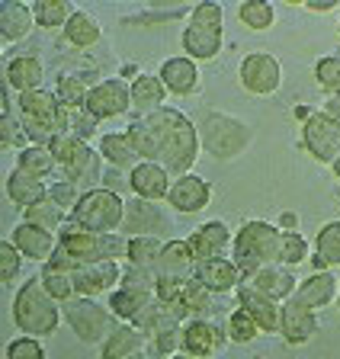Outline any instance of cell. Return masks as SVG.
Wrapping results in <instances>:
<instances>
[{
	"label": "cell",
	"mask_w": 340,
	"mask_h": 359,
	"mask_svg": "<svg viewBox=\"0 0 340 359\" xmlns=\"http://www.w3.org/2000/svg\"><path fill=\"white\" fill-rule=\"evenodd\" d=\"M71 222L81 224L83 231L116 234V228H122V222H125V202L116 189H87L77 202V209L71 212Z\"/></svg>",
	"instance_id": "5"
},
{
	"label": "cell",
	"mask_w": 340,
	"mask_h": 359,
	"mask_svg": "<svg viewBox=\"0 0 340 359\" xmlns=\"http://www.w3.org/2000/svg\"><path fill=\"white\" fill-rule=\"evenodd\" d=\"M161 83L177 97H186L199 87V71L193 58H167L161 65Z\"/></svg>",
	"instance_id": "26"
},
{
	"label": "cell",
	"mask_w": 340,
	"mask_h": 359,
	"mask_svg": "<svg viewBox=\"0 0 340 359\" xmlns=\"http://www.w3.org/2000/svg\"><path fill=\"white\" fill-rule=\"evenodd\" d=\"M20 116H23L26 132H46V135H64L71 132V109L61 106V100L48 90H29L20 93Z\"/></svg>",
	"instance_id": "7"
},
{
	"label": "cell",
	"mask_w": 340,
	"mask_h": 359,
	"mask_svg": "<svg viewBox=\"0 0 340 359\" xmlns=\"http://www.w3.org/2000/svg\"><path fill=\"white\" fill-rule=\"evenodd\" d=\"M241 83L244 90L257 93V97H270L276 93L283 83V71H280V61L273 58L266 52H250L247 58L241 61Z\"/></svg>",
	"instance_id": "13"
},
{
	"label": "cell",
	"mask_w": 340,
	"mask_h": 359,
	"mask_svg": "<svg viewBox=\"0 0 340 359\" xmlns=\"http://www.w3.org/2000/svg\"><path fill=\"white\" fill-rule=\"evenodd\" d=\"M74 289L81 299H93L100 292H113L116 283H122V266L119 260H103V263H81L71 273Z\"/></svg>",
	"instance_id": "14"
},
{
	"label": "cell",
	"mask_w": 340,
	"mask_h": 359,
	"mask_svg": "<svg viewBox=\"0 0 340 359\" xmlns=\"http://www.w3.org/2000/svg\"><path fill=\"white\" fill-rule=\"evenodd\" d=\"M164 254V244H161L154 234H142V238H129V266H142V269H154Z\"/></svg>",
	"instance_id": "38"
},
{
	"label": "cell",
	"mask_w": 340,
	"mask_h": 359,
	"mask_svg": "<svg viewBox=\"0 0 340 359\" xmlns=\"http://www.w3.org/2000/svg\"><path fill=\"white\" fill-rule=\"evenodd\" d=\"M183 308H186L189 314H205L212 308V292L205 289L196 276L189 279L186 289H183Z\"/></svg>",
	"instance_id": "49"
},
{
	"label": "cell",
	"mask_w": 340,
	"mask_h": 359,
	"mask_svg": "<svg viewBox=\"0 0 340 359\" xmlns=\"http://www.w3.org/2000/svg\"><path fill=\"white\" fill-rule=\"evenodd\" d=\"M331 170H334V177L340 180V157H337V161H334V167H331Z\"/></svg>",
	"instance_id": "59"
},
{
	"label": "cell",
	"mask_w": 340,
	"mask_h": 359,
	"mask_svg": "<svg viewBox=\"0 0 340 359\" xmlns=\"http://www.w3.org/2000/svg\"><path fill=\"white\" fill-rule=\"evenodd\" d=\"M318 87L325 90L327 97H340V55H327L315 65Z\"/></svg>",
	"instance_id": "45"
},
{
	"label": "cell",
	"mask_w": 340,
	"mask_h": 359,
	"mask_svg": "<svg viewBox=\"0 0 340 359\" xmlns=\"http://www.w3.org/2000/svg\"><path fill=\"white\" fill-rule=\"evenodd\" d=\"M32 22V7L20 4V0H7V4H0V39L4 42H20V39L29 36Z\"/></svg>",
	"instance_id": "27"
},
{
	"label": "cell",
	"mask_w": 340,
	"mask_h": 359,
	"mask_svg": "<svg viewBox=\"0 0 340 359\" xmlns=\"http://www.w3.org/2000/svg\"><path fill=\"white\" fill-rule=\"evenodd\" d=\"M302 260H308V241L299 231H283V247H280V263L283 266H299Z\"/></svg>",
	"instance_id": "47"
},
{
	"label": "cell",
	"mask_w": 340,
	"mask_h": 359,
	"mask_svg": "<svg viewBox=\"0 0 340 359\" xmlns=\"http://www.w3.org/2000/svg\"><path fill=\"white\" fill-rule=\"evenodd\" d=\"M205 359H212V356H205Z\"/></svg>",
	"instance_id": "62"
},
{
	"label": "cell",
	"mask_w": 340,
	"mask_h": 359,
	"mask_svg": "<svg viewBox=\"0 0 340 359\" xmlns=\"http://www.w3.org/2000/svg\"><path fill=\"white\" fill-rule=\"evenodd\" d=\"M129 142L132 148H135V154L142 157V161H158V142H154V132L148 128V122H132L129 126Z\"/></svg>",
	"instance_id": "44"
},
{
	"label": "cell",
	"mask_w": 340,
	"mask_h": 359,
	"mask_svg": "<svg viewBox=\"0 0 340 359\" xmlns=\"http://www.w3.org/2000/svg\"><path fill=\"white\" fill-rule=\"evenodd\" d=\"M42 285H46V292L52 295L58 305H64V302L77 299V289H74V279L68 276V273H58V269H42Z\"/></svg>",
	"instance_id": "43"
},
{
	"label": "cell",
	"mask_w": 340,
	"mask_h": 359,
	"mask_svg": "<svg viewBox=\"0 0 340 359\" xmlns=\"http://www.w3.org/2000/svg\"><path fill=\"white\" fill-rule=\"evenodd\" d=\"M193 276H196L209 292H219V295H225V292H235L238 289V283H241V269L235 266V260H225V257H219V260L196 263V273H193Z\"/></svg>",
	"instance_id": "24"
},
{
	"label": "cell",
	"mask_w": 340,
	"mask_h": 359,
	"mask_svg": "<svg viewBox=\"0 0 340 359\" xmlns=\"http://www.w3.org/2000/svg\"><path fill=\"white\" fill-rule=\"evenodd\" d=\"M315 273H327V269L340 266V222H327L315 238Z\"/></svg>",
	"instance_id": "30"
},
{
	"label": "cell",
	"mask_w": 340,
	"mask_h": 359,
	"mask_svg": "<svg viewBox=\"0 0 340 359\" xmlns=\"http://www.w3.org/2000/svg\"><path fill=\"white\" fill-rule=\"evenodd\" d=\"M231 244H235V238H231L225 222H205L203 228H196L193 238H189V247H193V254H196V263L219 260V257H225V250Z\"/></svg>",
	"instance_id": "19"
},
{
	"label": "cell",
	"mask_w": 340,
	"mask_h": 359,
	"mask_svg": "<svg viewBox=\"0 0 340 359\" xmlns=\"http://www.w3.org/2000/svg\"><path fill=\"white\" fill-rule=\"evenodd\" d=\"M222 330L219 324H209L203 321V318H196V321H189L186 327H183V353L193 359H205L212 356V353L222 346Z\"/></svg>",
	"instance_id": "23"
},
{
	"label": "cell",
	"mask_w": 340,
	"mask_h": 359,
	"mask_svg": "<svg viewBox=\"0 0 340 359\" xmlns=\"http://www.w3.org/2000/svg\"><path fill=\"white\" fill-rule=\"evenodd\" d=\"M228 334H231V340H235V344H250V340H257L264 330L257 327V321H254L244 308H235V311H231V318H228Z\"/></svg>",
	"instance_id": "46"
},
{
	"label": "cell",
	"mask_w": 340,
	"mask_h": 359,
	"mask_svg": "<svg viewBox=\"0 0 340 359\" xmlns=\"http://www.w3.org/2000/svg\"><path fill=\"white\" fill-rule=\"evenodd\" d=\"M87 83L81 81V77H71V74H61L58 77V83H55V97L61 100V106L64 109H71V112H77V109H83L87 106Z\"/></svg>",
	"instance_id": "41"
},
{
	"label": "cell",
	"mask_w": 340,
	"mask_h": 359,
	"mask_svg": "<svg viewBox=\"0 0 340 359\" xmlns=\"http://www.w3.org/2000/svg\"><path fill=\"white\" fill-rule=\"evenodd\" d=\"M4 356L7 359H46V346L39 344V337H16V340L7 344Z\"/></svg>",
	"instance_id": "52"
},
{
	"label": "cell",
	"mask_w": 340,
	"mask_h": 359,
	"mask_svg": "<svg viewBox=\"0 0 340 359\" xmlns=\"http://www.w3.org/2000/svg\"><path fill=\"white\" fill-rule=\"evenodd\" d=\"M305 7L315 10V13H331V10H337V4H334V0H321V4H318V0H308Z\"/></svg>",
	"instance_id": "57"
},
{
	"label": "cell",
	"mask_w": 340,
	"mask_h": 359,
	"mask_svg": "<svg viewBox=\"0 0 340 359\" xmlns=\"http://www.w3.org/2000/svg\"><path fill=\"white\" fill-rule=\"evenodd\" d=\"M48 151L55 154V161L61 164V170H64V177H68L71 183H81V180L93 183V180L103 177V170H100V157L103 154L93 151L90 144L83 142V138H77L74 132L55 135Z\"/></svg>",
	"instance_id": "8"
},
{
	"label": "cell",
	"mask_w": 340,
	"mask_h": 359,
	"mask_svg": "<svg viewBox=\"0 0 340 359\" xmlns=\"http://www.w3.org/2000/svg\"><path fill=\"white\" fill-rule=\"evenodd\" d=\"M222 26H225V10L215 0H203L193 7L189 22L183 29V48L186 58L209 61L222 52Z\"/></svg>",
	"instance_id": "4"
},
{
	"label": "cell",
	"mask_w": 340,
	"mask_h": 359,
	"mask_svg": "<svg viewBox=\"0 0 340 359\" xmlns=\"http://www.w3.org/2000/svg\"><path fill=\"white\" fill-rule=\"evenodd\" d=\"M64 36H68V42L74 45V48H90V45L100 42V22L93 20L90 13L77 10L68 20V26H64Z\"/></svg>",
	"instance_id": "37"
},
{
	"label": "cell",
	"mask_w": 340,
	"mask_h": 359,
	"mask_svg": "<svg viewBox=\"0 0 340 359\" xmlns=\"http://www.w3.org/2000/svg\"><path fill=\"white\" fill-rule=\"evenodd\" d=\"M247 126L238 119H228V116H209L203 126V135H199V142L215 157H235L247 144Z\"/></svg>",
	"instance_id": "11"
},
{
	"label": "cell",
	"mask_w": 340,
	"mask_h": 359,
	"mask_svg": "<svg viewBox=\"0 0 340 359\" xmlns=\"http://www.w3.org/2000/svg\"><path fill=\"white\" fill-rule=\"evenodd\" d=\"M0 142H4V148H20L26 151L29 148V132L26 128H20V122L10 116V112H4V122H0Z\"/></svg>",
	"instance_id": "54"
},
{
	"label": "cell",
	"mask_w": 340,
	"mask_h": 359,
	"mask_svg": "<svg viewBox=\"0 0 340 359\" xmlns=\"http://www.w3.org/2000/svg\"><path fill=\"white\" fill-rule=\"evenodd\" d=\"M238 308H244V311L257 321V327L266 330V334H280L283 330V305L266 299L264 292L254 289L250 283L238 285Z\"/></svg>",
	"instance_id": "15"
},
{
	"label": "cell",
	"mask_w": 340,
	"mask_h": 359,
	"mask_svg": "<svg viewBox=\"0 0 340 359\" xmlns=\"http://www.w3.org/2000/svg\"><path fill=\"white\" fill-rule=\"evenodd\" d=\"M170 359H193V356H186V353H177V356H170Z\"/></svg>",
	"instance_id": "61"
},
{
	"label": "cell",
	"mask_w": 340,
	"mask_h": 359,
	"mask_svg": "<svg viewBox=\"0 0 340 359\" xmlns=\"http://www.w3.org/2000/svg\"><path fill=\"white\" fill-rule=\"evenodd\" d=\"M212 199V189L209 183H205L203 177H196V173H183V177H177L174 183H170V193H167V202L174 205L177 212H203L205 205H209Z\"/></svg>",
	"instance_id": "16"
},
{
	"label": "cell",
	"mask_w": 340,
	"mask_h": 359,
	"mask_svg": "<svg viewBox=\"0 0 340 359\" xmlns=\"http://www.w3.org/2000/svg\"><path fill=\"white\" fill-rule=\"evenodd\" d=\"M302 144L318 164H331L340 157V122L327 112H311L302 126Z\"/></svg>",
	"instance_id": "10"
},
{
	"label": "cell",
	"mask_w": 340,
	"mask_h": 359,
	"mask_svg": "<svg viewBox=\"0 0 340 359\" xmlns=\"http://www.w3.org/2000/svg\"><path fill=\"white\" fill-rule=\"evenodd\" d=\"M100 154H103L113 167L129 170V173L142 164V157L135 154V148H132V142H129V135L125 132L122 135H103V138H100Z\"/></svg>",
	"instance_id": "31"
},
{
	"label": "cell",
	"mask_w": 340,
	"mask_h": 359,
	"mask_svg": "<svg viewBox=\"0 0 340 359\" xmlns=\"http://www.w3.org/2000/svg\"><path fill=\"white\" fill-rule=\"evenodd\" d=\"M83 193H77V183H71V180H58V183H52L48 187V202H55L58 209H77V202H81Z\"/></svg>",
	"instance_id": "53"
},
{
	"label": "cell",
	"mask_w": 340,
	"mask_h": 359,
	"mask_svg": "<svg viewBox=\"0 0 340 359\" xmlns=\"http://www.w3.org/2000/svg\"><path fill=\"white\" fill-rule=\"evenodd\" d=\"M119 289L138 292V295H158V273L142 266H125L122 269V285Z\"/></svg>",
	"instance_id": "42"
},
{
	"label": "cell",
	"mask_w": 340,
	"mask_h": 359,
	"mask_svg": "<svg viewBox=\"0 0 340 359\" xmlns=\"http://www.w3.org/2000/svg\"><path fill=\"white\" fill-rule=\"evenodd\" d=\"M97 122H100V119H93V116H90L87 109L71 112V132H74L77 138H83V142H87V138H90L93 132H97Z\"/></svg>",
	"instance_id": "55"
},
{
	"label": "cell",
	"mask_w": 340,
	"mask_h": 359,
	"mask_svg": "<svg viewBox=\"0 0 340 359\" xmlns=\"http://www.w3.org/2000/svg\"><path fill=\"white\" fill-rule=\"evenodd\" d=\"M154 299H158V295H138V292H129V289H116L113 295H109V311H113V318L132 324Z\"/></svg>",
	"instance_id": "35"
},
{
	"label": "cell",
	"mask_w": 340,
	"mask_h": 359,
	"mask_svg": "<svg viewBox=\"0 0 340 359\" xmlns=\"http://www.w3.org/2000/svg\"><path fill=\"white\" fill-rule=\"evenodd\" d=\"M26 222L36 224V228H46V231H58L61 209L46 199V202H39V205H32V209H26Z\"/></svg>",
	"instance_id": "50"
},
{
	"label": "cell",
	"mask_w": 340,
	"mask_h": 359,
	"mask_svg": "<svg viewBox=\"0 0 340 359\" xmlns=\"http://www.w3.org/2000/svg\"><path fill=\"white\" fill-rule=\"evenodd\" d=\"M55 167H58L55 154L48 148H39V144H29L26 151L16 154V170H26V173H32V177H39V180H46Z\"/></svg>",
	"instance_id": "39"
},
{
	"label": "cell",
	"mask_w": 340,
	"mask_h": 359,
	"mask_svg": "<svg viewBox=\"0 0 340 359\" xmlns=\"http://www.w3.org/2000/svg\"><path fill=\"white\" fill-rule=\"evenodd\" d=\"M325 112H327V116H334V119L340 122V97H327V100H325Z\"/></svg>",
	"instance_id": "58"
},
{
	"label": "cell",
	"mask_w": 340,
	"mask_h": 359,
	"mask_svg": "<svg viewBox=\"0 0 340 359\" xmlns=\"http://www.w3.org/2000/svg\"><path fill=\"white\" fill-rule=\"evenodd\" d=\"M148 128L154 132V142H158V164L167 167V173H189V167L196 164L199 157V135L193 128V122L177 109H158L151 116H144Z\"/></svg>",
	"instance_id": "1"
},
{
	"label": "cell",
	"mask_w": 340,
	"mask_h": 359,
	"mask_svg": "<svg viewBox=\"0 0 340 359\" xmlns=\"http://www.w3.org/2000/svg\"><path fill=\"white\" fill-rule=\"evenodd\" d=\"M7 196L16 202V205H23V209H32V205H39V202L48 199V187L42 183L39 177H32V173L26 170H13L7 177Z\"/></svg>",
	"instance_id": "28"
},
{
	"label": "cell",
	"mask_w": 340,
	"mask_h": 359,
	"mask_svg": "<svg viewBox=\"0 0 340 359\" xmlns=\"http://www.w3.org/2000/svg\"><path fill=\"white\" fill-rule=\"evenodd\" d=\"M77 10L71 7L68 0H36L32 4V16H36V26L42 29H58V26H68V20Z\"/></svg>",
	"instance_id": "36"
},
{
	"label": "cell",
	"mask_w": 340,
	"mask_h": 359,
	"mask_svg": "<svg viewBox=\"0 0 340 359\" xmlns=\"http://www.w3.org/2000/svg\"><path fill=\"white\" fill-rule=\"evenodd\" d=\"M142 330L132 324H119L103 344V359H129L132 353H142Z\"/></svg>",
	"instance_id": "34"
},
{
	"label": "cell",
	"mask_w": 340,
	"mask_h": 359,
	"mask_svg": "<svg viewBox=\"0 0 340 359\" xmlns=\"http://www.w3.org/2000/svg\"><path fill=\"white\" fill-rule=\"evenodd\" d=\"M13 321H16V327L29 337H48L58 330V324H61L58 302L46 292L42 276H32L29 283L20 285V292H16V299H13Z\"/></svg>",
	"instance_id": "3"
},
{
	"label": "cell",
	"mask_w": 340,
	"mask_h": 359,
	"mask_svg": "<svg viewBox=\"0 0 340 359\" xmlns=\"http://www.w3.org/2000/svg\"><path fill=\"white\" fill-rule=\"evenodd\" d=\"M280 334L286 337V344H292V346L308 344L311 337L318 334V314L295 299L283 302V330Z\"/></svg>",
	"instance_id": "20"
},
{
	"label": "cell",
	"mask_w": 340,
	"mask_h": 359,
	"mask_svg": "<svg viewBox=\"0 0 340 359\" xmlns=\"http://www.w3.org/2000/svg\"><path fill=\"white\" fill-rule=\"evenodd\" d=\"M337 285H340V279L334 276L331 269H327V273H311L308 279L299 283V292H295L292 299L302 302V305L311 308V311H318V308L331 305V302L337 299Z\"/></svg>",
	"instance_id": "25"
},
{
	"label": "cell",
	"mask_w": 340,
	"mask_h": 359,
	"mask_svg": "<svg viewBox=\"0 0 340 359\" xmlns=\"http://www.w3.org/2000/svg\"><path fill=\"white\" fill-rule=\"evenodd\" d=\"M154 273H158V279H193V273H196V254H193L189 241H170V244H164V254H161Z\"/></svg>",
	"instance_id": "21"
},
{
	"label": "cell",
	"mask_w": 340,
	"mask_h": 359,
	"mask_svg": "<svg viewBox=\"0 0 340 359\" xmlns=\"http://www.w3.org/2000/svg\"><path fill=\"white\" fill-rule=\"evenodd\" d=\"M238 16H241V22L254 32H264L276 22V10H273L270 0H244Z\"/></svg>",
	"instance_id": "40"
},
{
	"label": "cell",
	"mask_w": 340,
	"mask_h": 359,
	"mask_svg": "<svg viewBox=\"0 0 340 359\" xmlns=\"http://www.w3.org/2000/svg\"><path fill=\"white\" fill-rule=\"evenodd\" d=\"M7 83L16 87L20 93H29V90H39L42 83V61L32 58V55H20L7 65Z\"/></svg>",
	"instance_id": "32"
},
{
	"label": "cell",
	"mask_w": 340,
	"mask_h": 359,
	"mask_svg": "<svg viewBox=\"0 0 340 359\" xmlns=\"http://www.w3.org/2000/svg\"><path fill=\"white\" fill-rule=\"evenodd\" d=\"M254 289H260L266 299L273 302H289L299 292V279L292 276V269L283 266V263H273V266H264L257 276L250 279Z\"/></svg>",
	"instance_id": "22"
},
{
	"label": "cell",
	"mask_w": 340,
	"mask_h": 359,
	"mask_svg": "<svg viewBox=\"0 0 340 359\" xmlns=\"http://www.w3.org/2000/svg\"><path fill=\"white\" fill-rule=\"evenodd\" d=\"M280 247L283 231L270 222H247L241 231L235 234L231 254H235V266L241 269V279H254L264 266L280 263Z\"/></svg>",
	"instance_id": "2"
},
{
	"label": "cell",
	"mask_w": 340,
	"mask_h": 359,
	"mask_svg": "<svg viewBox=\"0 0 340 359\" xmlns=\"http://www.w3.org/2000/svg\"><path fill=\"white\" fill-rule=\"evenodd\" d=\"M83 109L90 112L93 119H116V116H125V112L132 109V87L125 81H119V77L100 81L97 87H90Z\"/></svg>",
	"instance_id": "12"
},
{
	"label": "cell",
	"mask_w": 340,
	"mask_h": 359,
	"mask_svg": "<svg viewBox=\"0 0 340 359\" xmlns=\"http://www.w3.org/2000/svg\"><path fill=\"white\" fill-rule=\"evenodd\" d=\"M23 266V254L13 241H0V283H13Z\"/></svg>",
	"instance_id": "51"
},
{
	"label": "cell",
	"mask_w": 340,
	"mask_h": 359,
	"mask_svg": "<svg viewBox=\"0 0 340 359\" xmlns=\"http://www.w3.org/2000/svg\"><path fill=\"white\" fill-rule=\"evenodd\" d=\"M64 318H68L71 330L81 337L83 344H100V340H109V334L116 330L113 324V311L103 305H97L93 299H71L64 302Z\"/></svg>",
	"instance_id": "9"
},
{
	"label": "cell",
	"mask_w": 340,
	"mask_h": 359,
	"mask_svg": "<svg viewBox=\"0 0 340 359\" xmlns=\"http://www.w3.org/2000/svg\"><path fill=\"white\" fill-rule=\"evenodd\" d=\"M129 359H148V356H144V353H132Z\"/></svg>",
	"instance_id": "60"
},
{
	"label": "cell",
	"mask_w": 340,
	"mask_h": 359,
	"mask_svg": "<svg viewBox=\"0 0 340 359\" xmlns=\"http://www.w3.org/2000/svg\"><path fill=\"white\" fill-rule=\"evenodd\" d=\"M280 231H299V215L295 212H283L280 215Z\"/></svg>",
	"instance_id": "56"
},
{
	"label": "cell",
	"mask_w": 340,
	"mask_h": 359,
	"mask_svg": "<svg viewBox=\"0 0 340 359\" xmlns=\"http://www.w3.org/2000/svg\"><path fill=\"white\" fill-rule=\"evenodd\" d=\"M164 83H161V77H151V74H138L135 81H132V106L142 112H158L164 109Z\"/></svg>",
	"instance_id": "33"
},
{
	"label": "cell",
	"mask_w": 340,
	"mask_h": 359,
	"mask_svg": "<svg viewBox=\"0 0 340 359\" xmlns=\"http://www.w3.org/2000/svg\"><path fill=\"white\" fill-rule=\"evenodd\" d=\"M337 305H340V299H337Z\"/></svg>",
	"instance_id": "63"
},
{
	"label": "cell",
	"mask_w": 340,
	"mask_h": 359,
	"mask_svg": "<svg viewBox=\"0 0 340 359\" xmlns=\"http://www.w3.org/2000/svg\"><path fill=\"white\" fill-rule=\"evenodd\" d=\"M13 244L20 247V254L29 257L36 263H48L55 257L61 241L55 238V231H46V228H36V224L23 222L13 228Z\"/></svg>",
	"instance_id": "18"
},
{
	"label": "cell",
	"mask_w": 340,
	"mask_h": 359,
	"mask_svg": "<svg viewBox=\"0 0 340 359\" xmlns=\"http://www.w3.org/2000/svg\"><path fill=\"white\" fill-rule=\"evenodd\" d=\"M151 340H154V353L170 359V356H177V350H183V327L180 324H167V327H161Z\"/></svg>",
	"instance_id": "48"
},
{
	"label": "cell",
	"mask_w": 340,
	"mask_h": 359,
	"mask_svg": "<svg viewBox=\"0 0 340 359\" xmlns=\"http://www.w3.org/2000/svg\"><path fill=\"white\" fill-rule=\"evenodd\" d=\"M129 187L138 199H148V202L167 199V193H170V173H167V167H161L158 161H142V164L129 173Z\"/></svg>",
	"instance_id": "17"
},
{
	"label": "cell",
	"mask_w": 340,
	"mask_h": 359,
	"mask_svg": "<svg viewBox=\"0 0 340 359\" xmlns=\"http://www.w3.org/2000/svg\"><path fill=\"white\" fill-rule=\"evenodd\" d=\"M61 247L74 257L77 263H103V260H119L129 254V241L119 234H97L83 231L81 224L64 222L61 224Z\"/></svg>",
	"instance_id": "6"
},
{
	"label": "cell",
	"mask_w": 340,
	"mask_h": 359,
	"mask_svg": "<svg viewBox=\"0 0 340 359\" xmlns=\"http://www.w3.org/2000/svg\"><path fill=\"white\" fill-rule=\"evenodd\" d=\"M161 224H164V215H161V209L154 202L138 199V196H135V202H125V222H122V228L132 231L135 238H142L148 231H158Z\"/></svg>",
	"instance_id": "29"
}]
</instances>
